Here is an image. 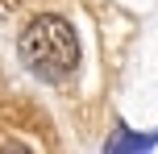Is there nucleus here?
Wrapping results in <instances>:
<instances>
[{
  "label": "nucleus",
  "mask_w": 158,
  "mask_h": 154,
  "mask_svg": "<svg viewBox=\"0 0 158 154\" xmlns=\"http://www.w3.org/2000/svg\"><path fill=\"white\" fill-rule=\"evenodd\" d=\"M25 67L46 83H63L79 67V38L63 17H33L17 38Z\"/></svg>",
  "instance_id": "f257e3e1"
},
{
  "label": "nucleus",
  "mask_w": 158,
  "mask_h": 154,
  "mask_svg": "<svg viewBox=\"0 0 158 154\" xmlns=\"http://www.w3.org/2000/svg\"><path fill=\"white\" fill-rule=\"evenodd\" d=\"M150 146H158V133H129V129H117L104 150L117 154V150H150Z\"/></svg>",
  "instance_id": "f03ea898"
}]
</instances>
